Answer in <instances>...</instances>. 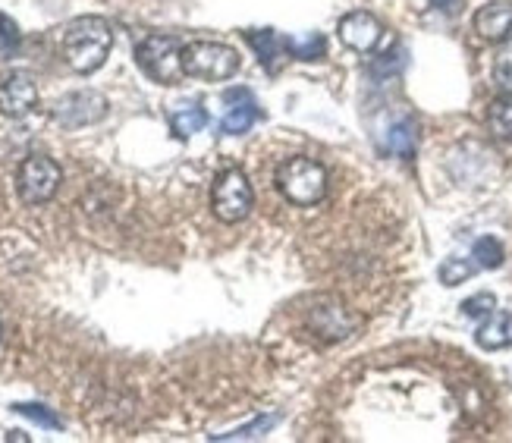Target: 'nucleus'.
I'll return each mask as SVG.
<instances>
[{
  "label": "nucleus",
  "mask_w": 512,
  "mask_h": 443,
  "mask_svg": "<svg viewBox=\"0 0 512 443\" xmlns=\"http://www.w3.org/2000/svg\"><path fill=\"white\" fill-rule=\"evenodd\" d=\"M110 48H114V29L101 16H79L63 32V60L79 76L101 70Z\"/></svg>",
  "instance_id": "nucleus-1"
},
{
  "label": "nucleus",
  "mask_w": 512,
  "mask_h": 443,
  "mask_svg": "<svg viewBox=\"0 0 512 443\" xmlns=\"http://www.w3.org/2000/svg\"><path fill=\"white\" fill-rule=\"evenodd\" d=\"M277 192L296 208H311L327 195V170L311 158H286L274 173Z\"/></svg>",
  "instance_id": "nucleus-2"
},
{
  "label": "nucleus",
  "mask_w": 512,
  "mask_h": 443,
  "mask_svg": "<svg viewBox=\"0 0 512 443\" xmlns=\"http://www.w3.org/2000/svg\"><path fill=\"white\" fill-rule=\"evenodd\" d=\"M239 51L224 41H208L198 38L183 44V70L192 79L202 82H227L239 73Z\"/></svg>",
  "instance_id": "nucleus-3"
},
{
  "label": "nucleus",
  "mask_w": 512,
  "mask_h": 443,
  "mask_svg": "<svg viewBox=\"0 0 512 443\" xmlns=\"http://www.w3.org/2000/svg\"><path fill=\"white\" fill-rule=\"evenodd\" d=\"M136 63L142 73L158 82V85H176L186 70H183V44L173 35H148L136 48Z\"/></svg>",
  "instance_id": "nucleus-4"
},
{
  "label": "nucleus",
  "mask_w": 512,
  "mask_h": 443,
  "mask_svg": "<svg viewBox=\"0 0 512 443\" xmlns=\"http://www.w3.org/2000/svg\"><path fill=\"white\" fill-rule=\"evenodd\" d=\"M252 208H255V192L249 176L239 167L220 173L211 189V211L220 224H239V220H246L252 214Z\"/></svg>",
  "instance_id": "nucleus-5"
},
{
  "label": "nucleus",
  "mask_w": 512,
  "mask_h": 443,
  "mask_svg": "<svg viewBox=\"0 0 512 443\" xmlns=\"http://www.w3.org/2000/svg\"><path fill=\"white\" fill-rule=\"evenodd\" d=\"M305 330L321 343H343L359 330V318L337 296H318L305 308Z\"/></svg>",
  "instance_id": "nucleus-6"
},
{
  "label": "nucleus",
  "mask_w": 512,
  "mask_h": 443,
  "mask_svg": "<svg viewBox=\"0 0 512 443\" xmlns=\"http://www.w3.org/2000/svg\"><path fill=\"white\" fill-rule=\"evenodd\" d=\"M63 183V170L48 154H29L16 170V189L26 205H44L51 202Z\"/></svg>",
  "instance_id": "nucleus-7"
},
{
  "label": "nucleus",
  "mask_w": 512,
  "mask_h": 443,
  "mask_svg": "<svg viewBox=\"0 0 512 443\" xmlns=\"http://www.w3.org/2000/svg\"><path fill=\"white\" fill-rule=\"evenodd\" d=\"M104 117H107V98L101 92H92V88H85V92H70L54 104V120L63 129H82V126H92Z\"/></svg>",
  "instance_id": "nucleus-8"
},
{
  "label": "nucleus",
  "mask_w": 512,
  "mask_h": 443,
  "mask_svg": "<svg viewBox=\"0 0 512 443\" xmlns=\"http://www.w3.org/2000/svg\"><path fill=\"white\" fill-rule=\"evenodd\" d=\"M337 35L340 41L346 44L349 51H359V54H371L377 44L384 38V26L381 19L368 10H355V13H346L337 26Z\"/></svg>",
  "instance_id": "nucleus-9"
},
{
  "label": "nucleus",
  "mask_w": 512,
  "mask_h": 443,
  "mask_svg": "<svg viewBox=\"0 0 512 443\" xmlns=\"http://www.w3.org/2000/svg\"><path fill=\"white\" fill-rule=\"evenodd\" d=\"M38 104V85L29 73H10L0 79V114L10 120L29 117Z\"/></svg>",
  "instance_id": "nucleus-10"
},
{
  "label": "nucleus",
  "mask_w": 512,
  "mask_h": 443,
  "mask_svg": "<svg viewBox=\"0 0 512 443\" xmlns=\"http://www.w3.org/2000/svg\"><path fill=\"white\" fill-rule=\"evenodd\" d=\"M472 26L478 38L491 44H506L512 41V0H491V4L478 7Z\"/></svg>",
  "instance_id": "nucleus-11"
},
{
  "label": "nucleus",
  "mask_w": 512,
  "mask_h": 443,
  "mask_svg": "<svg viewBox=\"0 0 512 443\" xmlns=\"http://www.w3.org/2000/svg\"><path fill=\"white\" fill-rule=\"evenodd\" d=\"M475 343L484 352L512 349V312H491L475 330Z\"/></svg>",
  "instance_id": "nucleus-12"
},
{
  "label": "nucleus",
  "mask_w": 512,
  "mask_h": 443,
  "mask_svg": "<svg viewBox=\"0 0 512 443\" xmlns=\"http://www.w3.org/2000/svg\"><path fill=\"white\" fill-rule=\"evenodd\" d=\"M246 41L252 44V51L258 54V60H261V66L267 73H277L280 60L289 54L286 38H280L274 29H252V32H246Z\"/></svg>",
  "instance_id": "nucleus-13"
},
{
  "label": "nucleus",
  "mask_w": 512,
  "mask_h": 443,
  "mask_svg": "<svg viewBox=\"0 0 512 443\" xmlns=\"http://www.w3.org/2000/svg\"><path fill=\"white\" fill-rule=\"evenodd\" d=\"M227 101L233 107L227 110V117H224V123H220V129H224L227 136H242V132H249L255 126V120L261 117L258 114V104L252 101L249 92H230Z\"/></svg>",
  "instance_id": "nucleus-14"
},
{
  "label": "nucleus",
  "mask_w": 512,
  "mask_h": 443,
  "mask_svg": "<svg viewBox=\"0 0 512 443\" xmlns=\"http://www.w3.org/2000/svg\"><path fill=\"white\" fill-rule=\"evenodd\" d=\"M487 129L497 142L512 145V92H503L487 104Z\"/></svg>",
  "instance_id": "nucleus-15"
},
{
  "label": "nucleus",
  "mask_w": 512,
  "mask_h": 443,
  "mask_svg": "<svg viewBox=\"0 0 512 443\" xmlns=\"http://www.w3.org/2000/svg\"><path fill=\"white\" fill-rule=\"evenodd\" d=\"M205 126H208V114L198 104H183L180 110H173L170 114V129L180 139H192L195 132H202Z\"/></svg>",
  "instance_id": "nucleus-16"
},
{
  "label": "nucleus",
  "mask_w": 512,
  "mask_h": 443,
  "mask_svg": "<svg viewBox=\"0 0 512 443\" xmlns=\"http://www.w3.org/2000/svg\"><path fill=\"white\" fill-rule=\"evenodd\" d=\"M503 258H506V252L500 246V239H494V236H481L472 246V261L481 271H497L503 264Z\"/></svg>",
  "instance_id": "nucleus-17"
},
{
  "label": "nucleus",
  "mask_w": 512,
  "mask_h": 443,
  "mask_svg": "<svg viewBox=\"0 0 512 443\" xmlns=\"http://www.w3.org/2000/svg\"><path fill=\"white\" fill-rule=\"evenodd\" d=\"M415 142H418V132H415V123L412 120H396L390 126V142L387 148L399 158H412L415 154Z\"/></svg>",
  "instance_id": "nucleus-18"
},
{
  "label": "nucleus",
  "mask_w": 512,
  "mask_h": 443,
  "mask_svg": "<svg viewBox=\"0 0 512 443\" xmlns=\"http://www.w3.org/2000/svg\"><path fill=\"white\" fill-rule=\"evenodd\" d=\"M475 271H481L475 261H465V258H447V261L440 264L437 277H440V283H443V286H459V283L469 280Z\"/></svg>",
  "instance_id": "nucleus-19"
},
{
  "label": "nucleus",
  "mask_w": 512,
  "mask_h": 443,
  "mask_svg": "<svg viewBox=\"0 0 512 443\" xmlns=\"http://www.w3.org/2000/svg\"><path fill=\"white\" fill-rule=\"evenodd\" d=\"M277 422H280V412H274V415H258L252 425L236 428V431H230V434H217L214 440H255V437H261V434H267V431H274Z\"/></svg>",
  "instance_id": "nucleus-20"
},
{
  "label": "nucleus",
  "mask_w": 512,
  "mask_h": 443,
  "mask_svg": "<svg viewBox=\"0 0 512 443\" xmlns=\"http://www.w3.org/2000/svg\"><path fill=\"white\" fill-rule=\"evenodd\" d=\"M286 44H289V57H296V60H318L324 54V38L318 32L302 35V38H286Z\"/></svg>",
  "instance_id": "nucleus-21"
},
{
  "label": "nucleus",
  "mask_w": 512,
  "mask_h": 443,
  "mask_svg": "<svg viewBox=\"0 0 512 443\" xmlns=\"http://www.w3.org/2000/svg\"><path fill=\"white\" fill-rule=\"evenodd\" d=\"M13 412L32 418V422H38V425H44V428H54V431H57V428H63V422H60V418H57L51 409L35 406V403H16V406H13Z\"/></svg>",
  "instance_id": "nucleus-22"
},
{
  "label": "nucleus",
  "mask_w": 512,
  "mask_h": 443,
  "mask_svg": "<svg viewBox=\"0 0 512 443\" xmlns=\"http://www.w3.org/2000/svg\"><path fill=\"white\" fill-rule=\"evenodd\" d=\"M491 312H497V299L494 293H478L472 299H465L462 302V315L465 318H487Z\"/></svg>",
  "instance_id": "nucleus-23"
},
{
  "label": "nucleus",
  "mask_w": 512,
  "mask_h": 443,
  "mask_svg": "<svg viewBox=\"0 0 512 443\" xmlns=\"http://www.w3.org/2000/svg\"><path fill=\"white\" fill-rule=\"evenodd\" d=\"M494 76H497V82L506 88V92H512V54H503V57L497 60Z\"/></svg>",
  "instance_id": "nucleus-24"
},
{
  "label": "nucleus",
  "mask_w": 512,
  "mask_h": 443,
  "mask_svg": "<svg viewBox=\"0 0 512 443\" xmlns=\"http://www.w3.org/2000/svg\"><path fill=\"white\" fill-rule=\"evenodd\" d=\"M462 4H465V0H434V7H437L440 13H459Z\"/></svg>",
  "instance_id": "nucleus-25"
},
{
  "label": "nucleus",
  "mask_w": 512,
  "mask_h": 443,
  "mask_svg": "<svg viewBox=\"0 0 512 443\" xmlns=\"http://www.w3.org/2000/svg\"><path fill=\"white\" fill-rule=\"evenodd\" d=\"M0 334H4V327H0Z\"/></svg>",
  "instance_id": "nucleus-26"
}]
</instances>
